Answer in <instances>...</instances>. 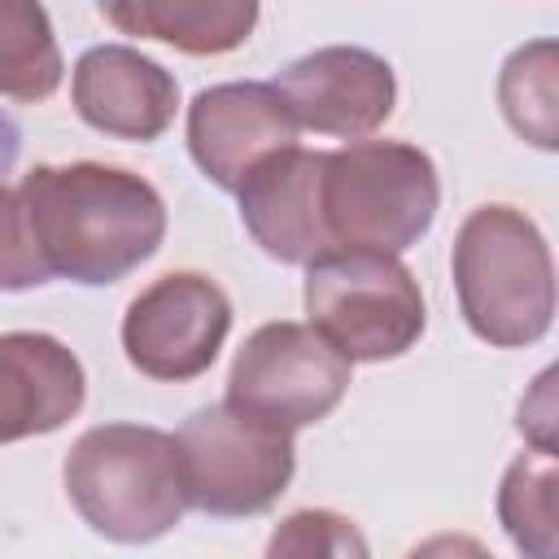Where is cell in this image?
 I'll use <instances>...</instances> for the list:
<instances>
[{
    "mask_svg": "<svg viewBox=\"0 0 559 559\" xmlns=\"http://www.w3.org/2000/svg\"><path fill=\"white\" fill-rule=\"evenodd\" d=\"M231 332V297L201 271H166L140 288L122 314L127 362L162 384L197 380L214 367Z\"/></svg>",
    "mask_w": 559,
    "mask_h": 559,
    "instance_id": "obj_8",
    "label": "cell"
},
{
    "mask_svg": "<svg viewBox=\"0 0 559 559\" xmlns=\"http://www.w3.org/2000/svg\"><path fill=\"white\" fill-rule=\"evenodd\" d=\"M66 61L44 4L0 0V96L48 100L61 87Z\"/></svg>",
    "mask_w": 559,
    "mask_h": 559,
    "instance_id": "obj_15",
    "label": "cell"
},
{
    "mask_svg": "<svg viewBox=\"0 0 559 559\" xmlns=\"http://www.w3.org/2000/svg\"><path fill=\"white\" fill-rule=\"evenodd\" d=\"M319 162L323 153H310L301 144L258 162L245 183L236 188L240 201V223L253 236V245L284 262V266H310L328 258V240L319 227Z\"/></svg>",
    "mask_w": 559,
    "mask_h": 559,
    "instance_id": "obj_13",
    "label": "cell"
},
{
    "mask_svg": "<svg viewBox=\"0 0 559 559\" xmlns=\"http://www.w3.org/2000/svg\"><path fill=\"white\" fill-rule=\"evenodd\" d=\"M188 507L214 520H249L280 502L297 472L293 432L210 402L192 411L175 432Z\"/></svg>",
    "mask_w": 559,
    "mask_h": 559,
    "instance_id": "obj_6",
    "label": "cell"
},
{
    "mask_svg": "<svg viewBox=\"0 0 559 559\" xmlns=\"http://www.w3.org/2000/svg\"><path fill=\"white\" fill-rule=\"evenodd\" d=\"M66 498L79 520L118 546H148L179 528L188 476L175 432L153 424H96L61 463Z\"/></svg>",
    "mask_w": 559,
    "mask_h": 559,
    "instance_id": "obj_2",
    "label": "cell"
},
{
    "mask_svg": "<svg viewBox=\"0 0 559 559\" xmlns=\"http://www.w3.org/2000/svg\"><path fill=\"white\" fill-rule=\"evenodd\" d=\"M314 205L332 253L397 258L428 236L441 205V179L419 144L354 140L323 153Z\"/></svg>",
    "mask_w": 559,
    "mask_h": 559,
    "instance_id": "obj_3",
    "label": "cell"
},
{
    "mask_svg": "<svg viewBox=\"0 0 559 559\" xmlns=\"http://www.w3.org/2000/svg\"><path fill=\"white\" fill-rule=\"evenodd\" d=\"M293 144L297 122L271 83H214L188 105V153L223 192H236L258 162Z\"/></svg>",
    "mask_w": 559,
    "mask_h": 559,
    "instance_id": "obj_10",
    "label": "cell"
},
{
    "mask_svg": "<svg viewBox=\"0 0 559 559\" xmlns=\"http://www.w3.org/2000/svg\"><path fill=\"white\" fill-rule=\"evenodd\" d=\"M39 284H48V271L31 245L22 197H17V188L0 183V293H26Z\"/></svg>",
    "mask_w": 559,
    "mask_h": 559,
    "instance_id": "obj_19",
    "label": "cell"
},
{
    "mask_svg": "<svg viewBox=\"0 0 559 559\" xmlns=\"http://www.w3.org/2000/svg\"><path fill=\"white\" fill-rule=\"evenodd\" d=\"M17 197L48 280L105 288L144 266L166 240L162 192L127 166H31Z\"/></svg>",
    "mask_w": 559,
    "mask_h": 559,
    "instance_id": "obj_1",
    "label": "cell"
},
{
    "mask_svg": "<svg viewBox=\"0 0 559 559\" xmlns=\"http://www.w3.org/2000/svg\"><path fill=\"white\" fill-rule=\"evenodd\" d=\"M310 328L349 362L402 358L428 328L419 280L402 258L328 253L306 266Z\"/></svg>",
    "mask_w": 559,
    "mask_h": 559,
    "instance_id": "obj_5",
    "label": "cell"
},
{
    "mask_svg": "<svg viewBox=\"0 0 559 559\" xmlns=\"http://www.w3.org/2000/svg\"><path fill=\"white\" fill-rule=\"evenodd\" d=\"M100 17L122 35L157 39L192 57H218L240 48L258 26L253 0H109Z\"/></svg>",
    "mask_w": 559,
    "mask_h": 559,
    "instance_id": "obj_14",
    "label": "cell"
},
{
    "mask_svg": "<svg viewBox=\"0 0 559 559\" xmlns=\"http://www.w3.org/2000/svg\"><path fill=\"white\" fill-rule=\"evenodd\" d=\"M74 114L114 140L148 144L166 135L179 109V79L127 44H96L74 61L70 74Z\"/></svg>",
    "mask_w": 559,
    "mask_h": 559,
    "instance_id": "obj_11",
    "label": "cell"
},
{
    "mask_svg": "<svg viewBox=\"0 0 559 559\" xmlns=\"http://www.w3.org/2000/svg\"><path fill=\"white\" fill-rule=\"evenodd\" d=\"M555 39H533L515 48L498 74V105L502 118L520 140L542 153L559 148V92H555Z\"/></svg>",
    "mask_w": 559,
    "mask_h": 559,
    "instance_id": "obj_17",
    "label": "cell"
},
{
    "mask_svg": "<svg viewBox=\"0 0 559 559\" xmlns=\"http://www.w3.org/2000/svg\"><path fill=\"white\" fill-rule=\"evenodd\" d=\"M262 559H371V550L349 515L328 507H301L271 528Z\"/></svg>",
    "mask_w": 559,
    "mask_h": 559,
    "instance_id": "obj_18",
    "label": "cell"
},
{
    "mask_svg": "<svg viewBox=\"0 0 559 559\" xmlns=\"http://www.w3.org/2000/svg\"><path fill=\"white\" fill-rule=\"evenodd\" d=\"M555 489H559V463L555 454L528 450L515 454L498 485V520L515 550L524 559H559L555 537Z\"/></svg>",
    "mask_w": 559,
    "mask_h": 559,
    "instance_id": "obj_16",
    "label": "cell"
},
{
    "mask_svg": "<svg viewBox=\"0 0 559 559\" xmlns=\"http://www.w3.org/2000/svg\"><path fill=\"white\" fill-rule=\"evenodd\" d=\"M354 362L341 358L310 323L280 319L245 336L227 371V406L284 432L328 419L349 393Z\"/></svg>",
    "mask_w": 559,
    "mask_h": 559,
    "instance_id": "obj_7",
    "label": "cell"
},
{
    "mask_svg": "<svg viewBox=\"0 0 559 559\" xmlns=\"http://www.w3.org/2000/svg\"><path fill=\"white\" fill-rule=\"evenodd\" d=\"M271 87L288 105L297 131L306 127L314 135H336L349 144L376 135L397 105L393 66L380 52L354 44H328L288 61L271 79Z\"/></svg>",
    "mask_w": 559,
    "mask_h": 559,
    "instance_id": "obj_9",
    "label": "cell"
},
{
    "mask_svg": "<svg viewBox=\"0 0 559 559\" xmlns=\"http://www.w3.org/2000/svg\"><path fill=\"white\" fill-rule=\"evenodd\" d=\"M450 275L463 323L498 349L537 345L555 323V262L542 227L515 205H476L454 236Z\"/></svg>",
    "mask_w": 559,
    "mask_h": 559,
    "instance_id": "obj_4",
    "label": "cell"
},
{
    "mask_svg": "<svg viewBox=\"0 0 559 559\" xmlns=\"http://www.w3.org/2000/svg\"><path fill=\"white\" fill-rule=\"evenodd\" d=\"M87 371L48 332H0V445L48 437L83 411Z\"/></svg>",
    "mask_w": 559,
    "mask_h": 559,
    "instance_id": "obj_12",
    "label": "cell"
},
{
    "mask_svg": "<svg viewBox=\"0 0 559 559\" xmlns=\"http://www.w3.org/2000/svg\"><path fill=\"white\" fill-rule=\"evenodd\" d=\"M406 559H493V550L472 533H432Z\"/></svg>",
    "mask_w": 559,
    "mask_h": 559,
    "instance_id": "obj_20",
    "label": "cell"
}]
</instances>
